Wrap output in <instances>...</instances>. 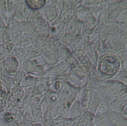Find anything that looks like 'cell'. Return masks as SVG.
I'll use <instances>...</instances> for the list:
<instances>
[{
    "label": "cell",
    "mask_w": 127,
    "mask_h": 126,
    "mask_svg": "<svg viewBox=\"0 0 127 126\" xmlns=\"http://www.w3.org/2000/svg\"><path fill=\"white\" fill-rule=\"evenodd\" d=\"M120 64V61L117 58L114 56H107L101 62L100 70L103 74L113 75L119 70Z\"/></svg>",
    "instance_id": "1"
},
{
    "label": "cell",
    "mask_w": 127,
    "mask_h": 126,
    "mask_svg": "<svg viewBox=\"0 0 127 126\" xmlns=\"http://www.w3.org/2000/svg\"><path fill=\"white\" fill-rule=\"evenodd\" d=\"M28 6L32 9H38L44 6L46 0H26Z\"/></svg>",
    "instance_id": "2"
}]
</instances>
